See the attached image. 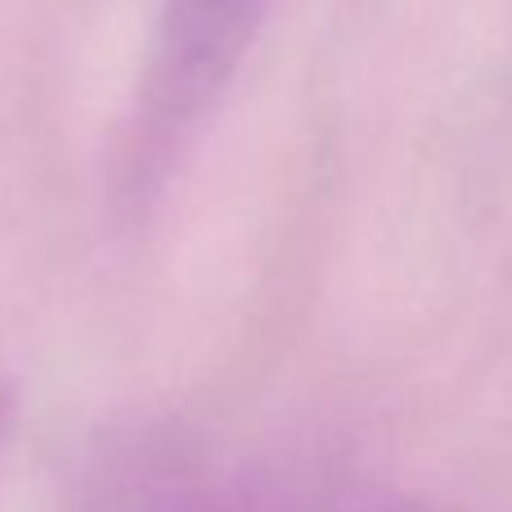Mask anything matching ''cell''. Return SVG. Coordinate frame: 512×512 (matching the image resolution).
Listing matches in <instances>:
<instances>
[{"label": "cell", "mask_w": 512, "mask_h": 512, "mask_svg": "<svg viewBox=\"0 0 512 512\" xmlns=\"http://www.w3.org/2000/svg\"><path fill=\"white\" fill-rule=\"evenodd\" d=\"M122 512H261V508L225 486H207L194 472H158V477L140 481L135 495H126Z\"/></svg>", "instance_id": "7a4b0ae2"}, {"label": "cell", "mask_w": 512, "mask_h": 512, "mask_svg": "<svg viewBox=\"0 0 512 512\" xmlns=\"http://www.w3.org/2000/svg\"><path fill=\"white\" fill-rule=\"evenodd\" d=\"M274 0H162L126 126V185L153 194L234 86Z\"/></svg>", "instance_id": "6da1fadb"}]
</instances>
